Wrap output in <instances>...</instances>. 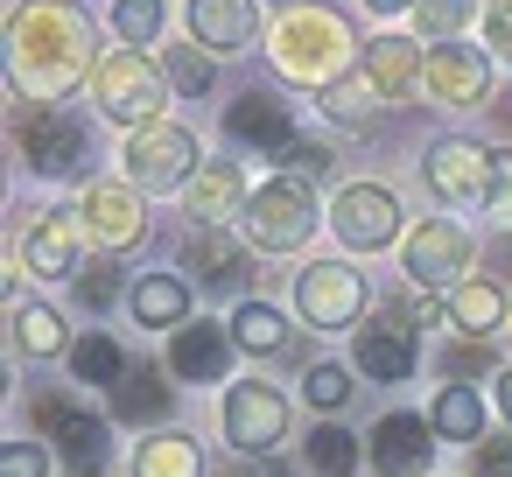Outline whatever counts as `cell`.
Returning <instances> with one entry per match:
<instances>
[{
	"mask_svg": "<svg viewBox=\"0 0 512 477\" xmlns=\"http://www.w3.org/2000/svg\"><path fill=\"white\" fill-rule=\"evenodd\" d=\"M379 106H386V92H379L365 71H344V78L323 92V120H337V127H351V134H365V127L379 120Z\"/></svg>",
	"mask_w": 512,
	"mask_h": 477,
	"instance_id": "cell-29",
	"label": "cell"
},
{
	"mask_svg": "<svg viewBox=\"0 0 512 477\" xmlns=\"http://www.w3.org/2000/svg\"><path fill=\"white\" fill-rule=\"evenodd\" d=\"M183 274H197L211 295L246 288V281H253V246H239L232 232H190V246H183Z\"/></svg>",
	"mask_w": 512,
	"mask_h": 477,
	"instance_id": "cell-23",
	"label": "cell"
},
{
	"mask_svg": "<svg viewBox=\"0 0 512 477\" xmlns=\"http://www.w3.org/2000/svg\"><path fill=\"white\" fill-rule=\"evenodd\" d=\"M232 351H239V337H232V323H211V316H190L176 337H169V372L176 379H190V386H211V379H225L232 372Z\"/></svg>",
	"mask_w": 512,
	"mask_h": 477,
	"instance_id": "cell-19",
	"label": "cell"
},
{
	"mask_svg": "<svg viewBox=\"0 0 512 477\" xmlns=\"http://www.w3.org/2000/svg\"><path fill=\"white\" fill-rule=\"evenodd\" d=\"M302 463H309L316 477H358L365 449H358V435H351L344 421H316L309 442H302Z\"/></svg>",
	"mask_w": 512,
	"mask_h": 477,
	"instance_id": "cell-32",
	"label": "cell"
},
{
	"mask_svg": "<svg viewBox=\"0 0 512 477\" xmlns=\"http://www.w3.org/2000/svg\"><path fill=\"white\" fill-rule=\"evenodd\" d=\"M64 365H71V379H78V386H120V379L134 372V365H127V351H120L106 330H78V344H71V358H64Z\"/></svg>",
	"mask_w": 512,
	"mask_h": 477,
	"instance_id": "cell-30",
	"label": "cell"
},
{
	"mask_svg": "<svg viewBox=\"0 0 512 477\" xmlns=\"http://www.w3.org/2000/svg\"><path fill=\"white\" fill-rule=\"evenodd\" d=\"M421 183H428V197L442 211H484L491 204V148L463 141V134H442L421 155Z\"/></svg>",
	"mask_w": 512,
	"mask_h": 477,
	"instance_id": "cell-10",
	"label": "cell"
},
{
	"mask_svg": "<svg viewBox=\"0 0 512 477\" xmlns=\"http://www.w3.org/2000/svg\"><path fill=\"white\" fill-rule=\"evenodd\" d=\"M330 232H337L344 253H386V246L407 239L400 232V197L386 183H344L330 197Z\"/></svg>",
	"mask_w": 512,
	"mask_h": 477,
	"instance_id": "cell-13",
	"label": "cell"
},
{
	"mask_svg": "<svg viewBox=\"0 0 512 477\" xmlns=\"http://www.w3.org/2000/svg\"><path fill=\"white\" fill-rule=\"evenodd\" d=\"M85 246H92L85 211L78 204H43L29 218V232H22V274L29 281H78L85 274Z\"/></svg>",
	"mask_w": 512,
	"mask_h": 477,
	"instance_id": "cell-11",
	"label": "cell"
},
{
	"mask_svg": "<svg viewBox=\"0 0 512 477\" xmlns=\"http://www.w3.org/2000/svg\"><path fill=\"white\" fill-rule=\"evenodd\" d=\"M491 225H512V148H491Z\"/></svg>",
	"mask_w": 512,
	"mask_h": 477,
	"instance_id": "cell-41",
	"label": "cell"
},
{
	"mask_svg": "<svg viewBox=\"0 0 512 477\" xmlns=\"http://www.w3.org/2000/svg\"><path fill=\"white\" fill-rule=\"evenodd\" d=\"M491 393H498V414H505V428H512V365H498V386H491Z\"/></svg>",
	"mask_w": 512,
	"mask_h": 477,
	"instance_id": "cell-46",
	"label": "cell"
},
{
	"mask_svg": "<svg viewBox=\"0 0 512 477\" xmlns=\"http://www.w3.org/2000/svg\"><path fill=\"white\" fill-rule=\"evenodd\" d=\"M99 22L78 0H29L8 22V78L29 106H71L99 78Z\"/></svg>",
	"mask_w": 512,
	"mask_h": 477,
	"instance_id": "cell-1",
	"label": "cell"
},
{
	"mask_svg": "<svg viewBox=\"0 0 512 477\" xmlns=\"http://www.w3.org/2000/svg\"><path fill=\"white\" fill-rule=\"evenodd\" d=\"M232 337H239V351H253V358H274V351L288 344V316H281L274 302L246 295V302L232 309Z\"/></svg>",
	"mask_w": 512,
	"mask_h": 477,
	"instance_id": "cell-33",
	"label": "cell"
},
{
	"mask_svg": "<svg viewBox=\"0 0 512 477\" xmlns=\"http://www.w3.org/2000/svg\"><path fill=\"white\" fill-rule=\"evenodd\" d=\"M442 323H449L456 337H470V344H491L498 323H505V288H498L491 274H470L463 288L442 295Z\"/></svg>",
	"mask_w": 512,
	"mask_h": 477,
	"instance_id": "cell-24",
	"label": "cell"
},
{
	"mask_svg": "<svg viewBox=\"0 0 512 477\" xmlns=\"http://www.w3.org/2000/svg\"><path fill=\"white\" fill-rule=\"evenodd\" d=\"M281 162H288V176H302V183H316V176H330V162H337V155H330L323 141H309V134H302V141H295V148H288Z\"/></svg>",
	"mask_w": 512,
	"mask_h": 477,
	"instance_id": "cell-44",
	"label": "cell"
},
{
	"mask_svg": "<svg viewBox=\"0 0 512 477\" xmlns=\"http://www.w3.org/2000/svg\"><path fill=\"white\" fill-rule=\"evenodd\" d=\"M225 141L246 148V155L281 162V155L302 141V134H295V106H288L281 92H239V99L225 106Z\"/></svg>",
	"mask_w": 512,
	"mask_h": 477,
	"instance_id": "cell-17",
	"label": "cell"
},
{
	"mask_svg": "<svg viewBox=\"0 0 512 477\" xmlns=\"http://www.w3.org/2000/svg\"><path fill=\"white\" fill-rule=\"evenodd\" d=\"M50 442H57V463L71 477H106V463H113V428L99 414H85V407H71V421Z\"/></svg>",
	"mask_w": 512,
	"mask_h": 477,
	"instance_id": "cell-25",
	"label": "cell"
},
{
	"mask_svg": "<svg viewBox=\"0 0 512 477\" xmlns=\"http://www.w3.org/2000/svg\"><path fill=\"white\" fill-rule=\"evenodd\" d=\"M351 393H358V386H351V365H337V358H316V365L302 372V400L316 407V421L337 414V407H351Z\"/></svg>",
	"mask_w": 512,
	"mask_h": 477,
	"instance_id": "cell-36",
	"label": "cell"
},
{
	"mask_svg": "<svg viewBox=\"0 0 512 477\" xmlns=\"http://www.w3.org/2000/svg\"><path fill=\"white\" fill-rule=\"evenodd\" d=\"M78 211H85V232H92L99 253H134V246L148 239V204H141V190H134L127 176L85 183V190H78Z\"/></svg>",
	"mask_w": 512,
	"mask_h": 477,
	"instance_id": "cell-14",
	"label": "cell"
},
{
	"mask_svg": "<svg viewBox=\"0 0 512 477\" xmlns=\"http://www.w3.org/2000/svg\"><path fill=\"white\" fill-rule=\"evenodd\" d=\"M498 358H491V344H470V337H456L442 358H435V372H442V386H470V379H484Z\"/></svg>",
	"mask_w": 512,
	"mask_h": 477,
	"instance_id": "cell-38",
	"label": "cell"
},
{
	"mask_svg": "<svg viewBox=\"0 0 512 477\" xmlns=\"http://www.w3.org/2000/svg\"><path fill=\"white\" fill-rule=\"evenodd\" d=\"M120 162H127V183L141 190V197H183L190 190V176L204 169V155H197V134L183 127V120H155V127H134L127 134V148H120Z\"/></svg>",
	"mask_w": 512,
	"mask_h": 477,
	"instance_id": "cell-7",
	"label": "cell"
},
{
	"mask_svg": "<svg viewBox=\"0 0 512 477\" xmlns=\"http://www.w3.org/2000/svg\"><path fill=\"white\" fill-rule=\"evenodd\" d=\"M134 477H204V449L183 428H155L134 442Z\"/></svg>",
	"mask_w": 512,
	"mask_h": 477,
	"instance_id": "cell-27",
	"label": "cell"
},
{
	"mask_svg": "<svg viewBox=\"0 0 512 477\" xmlns=\"http://www.w3.org/2000/svg\"><path fill=\"white\" fill-rule=\"evenodd\" d=\"M218 428H225L232 456L267 463V456L288 442V393L267 386V379H232V386H225V407H218Z\"/></svg>",
	"mask_w": 512,
	"mask_h": 477,
	"instance_id": "cell-8",
	"label": "cell"
},
{
	"mask_svg": "<svg viewBox=\"0 0 512 477\" xmlns=\"http://www.w3.org/2000/svg\"><path fill=\"white\" fill-rule=\"evenodd\" d=\"M330 211L316 204V183H302V176H267L253 197H246V246L253 253H267V260H281V253H302L309 239H316V225H323Z\"/></svg>",
	"mask_w": 512,
	"mask_h": 477,
	"instance_id": "cell-4",
	"label": "cell"
},
{
	"mask_svg": "<svg viewBox=\"0 0 512 477\" xmlns=\"http://www.w3.org/2000/svg\"><path fill=\"white\" fill-rule=\"evenodd\" d=\"M29 421H36V428H43V442H50V435L71 421V400H64V393H36V400H29Z\"/></svg>",
	"mask_w": 512,
	"mask_h": 477,
	"instance_id": "cell-45",
	"label": "cell"
},
{
	"mask_svg": "<svg viewBox=\"0 0 512 477\" xmlns=\"http://www.w3.org/2000/svg\"><path fill=\"white\" fill-rule=\"evenodd\" d=\"M169 71L148 57V50H113L106 64H99V78H92V106H99V120H113V127H155L162 120V106H169Z\"/></svg>",
	"mask_w": 512,
	"mask_h": 477,
	"instance_id": "cell-6",
	"label": "cell"
},
{
	"mask_svg": "<svg viewBox=\"0 0 512 477\" xmlns=\"http://www.w3.org/2000/svg\"><path fill=\"white\" fill-rule=\"evenodd\" d=\"M470 232L456 225V218H421L407 239H400V274L414 281V288H428V295H449V288H463L470 281Z\"/></svg>",
	"mask_w": 512,
	"mask_h": 477,
	"instance_id": "cell-12",
	"label": "cell"
},
{
	"mask_svg": "<svg viewBox=\"0 0 512 477\" xmlns=\"http://www.w3.org/2000/svg\"><path fill=\"white\" fill-rule=\"evenodd\" d=\"M484 50H491V64H512V0L484 8Z\"/></svg>",
	"mask_w": 512,
	"mask_h": 477,
	"instance_id": "cell-43",
	"label": "cell"
},
{
	"mask_svg": "<svg viewBox=\"0 0 512 477\" xmlns=\"http://www.w3.org/2000/svg\"><path fill=\"white\" fill-rule=\"evenodd\" d=\"M127 309L141 316V330H183L190 323V281L183 274H141L134 281V295H127Z\"/></svg>",
	"mask_w": 512,
	"mask_h": 477,
	"instance_id": "cell-26",
	"label": "cell"
},
{
	"mask_svg": "<svg viewBox=\"0 0 512 477\" xmlns=\"http://www.w3.org/2000/svg\"><path fill=\"white\" fill-rule=\"evenodd\" d=\"M190 43L211 57H246L260 43V0H190Z\"/></svg>",
	"mask_w": 512,
	"mask_h": 477,
	"instance_id": "cell-20",
	"label": "cell"
},
{
	"mask_svg": "<svg viewBox=\"0 0 512 477\" xmlns=\"http://www.w3.org/2000/svg\"><path fill=\"white\" fill-rule=\"evenodd\" d=\"M169 29V0H113V36L127 50H155Z\"/></svg>",
	"mask_w": 512,
	"mask_h": 477,
	"instance_id": "cell-34",
	"label": "cell"
},
{
	"mask_svg": "<svg viewBox=\"0 0 512 477\" xmlns=\"http://www.w3.org/2000/svg\"><path fill=\"white\" fill-rule=\"evenodd\" d=\"M71 295H78V309L106 316V309L120 302V267H106V260H99V267H85V274L71 281Z\"/></svg>",
	"mask_w": 512,
	"mask_h": 477,
	"instance_id": "cell-39",
	"label": "cell"
},
{
	"mask_svg": "<svg viewBox=\"0 0 512 477\" xmlns=\"http://www.w3.org/2000/svg\"><path fill=\"white\" fill-rule=\"evenodd\" d=\"M246 197L253 190H246L239 162H204L183 190V218H190V232H225L232 218H246Z\"/></svg>",
	"mask_w": 512,
	"mask_h": 477,
	"instance_id": "cell-18",
	"label": "cell"
},
{
	"mask_svg": "<svg viewBox=\"0 0 512 477\" xmlns=\"http://www.w3.org/2000/svg\"><path fill=\"white\" fill-rule=\"evenodd\" d=\"M162 71H169V85H176L183 99H204V92L218 85V57L197 50V43H169V50H162Z\"/></svg>",
	"mask_w": 512,
	"mask_h": 477,
	"instance_id": "cell-35",
	"label": "cell"
},
{
	"mask_svg": "<svg viewBox=\"0 0 512 477\" xmlns=\"http://www.w3.org/2000/svg\"><path fill=\"white\" fill-rule=\"evenodd\" d=\"M260 477H288V463H281V456H267V463H260Z\"/></svg>",
	"mask_w": 512,
	"mask_h": 477,
	"instance_id": "cell-48",
	"label": "cell"
},
{
	"mask_svg": "<svg viewBox=\"0 0 512 477\" xmlns=\"http://www.w3.org/2000/svg\"><path fill=\"white\" fill-rule=\"evenodd\" d=\"M365 8H372V15H414L421 0H365Z\"/></svg>",
	"mask_w": 512,
	"mask_h": 477,
	"instance_id": "cell-47",
	"label": "cell"
},
{
	"mask_svg": "<svg viewBox=\"0 0 512 477\" xmlns=\"http://www.w3.org/2000/svg\"><path fill=\"white\" fill-rule=\"evenodd\" d=\"M442 302H379V316H365L351 330V372L379 379V386H400L414 379L421 365V323H435Z\"/></svg>",
	"mask_w": 512,
	"mask_h": 477,
	"instance_id": "cell-5",
	"label": "cell"
},
{
	"mask_svg": "<svg viewBox=\"0 0 512 477\" xmlns=\"http://www.w3.org/2000/svg\"><path fill=\"white\" fill-rule=\"evenodd\" d=\"M365 302H372V288H365V274L351 260H309L295 274V316L309 330H358Z\"/></svg>",
	"mask_w": 512,
	"mask_h": 477,
	"instance_id": "cell-9",
	"label": "cell"
},
{
	"mask_svg": "<svg viewBox=\"0 0 512 477\" xmlns=\"http://www.w3.org/2000/svg\"><path fill=\"white\" fill-rule=\"evenodd\" d=\"M470 0H421L414 8V36L435 50V43H463V29H470Z\"/></svg>",
	"mask_w": 512,
	"mask_h": 477,
	"instance_id": "cell-37",
	"label": "cell"
},
{
	"mask_svg": "<svg viewBox=\"0 0 512 477\" xmlns=\"http://www.w3.org/2000/svg\"><path fill=\"white\" fill-rule=\"evenodd\" d=\"M71 323H64V309H50V302H15V351H29V358H71Z\"/></svg>",
	"mask_w": 512,
	"mask_h": 477,
	"instance_id": "cell-28",
	"label": "cell"
},
{
	"mask_svg": "<svg viewBox=\"0 0 512 477\" xmlns=\"http://www.w3.org/2000/svg\"><path fill=\"white\" fill-rule=\"evenodd\" d=\"M428 421H435V435L442 442H484V393L477 386H442L435 393V407H428Z\"/></svg>",
	"mask_w": 512,
	"mask_h": 477,
	"instance_id": "cell-31",
	"label": "cell"
},
{
	"mask_svg": "<svg viewBox=\"0 0 512 477\" xmlns=\"http://www.w3.org/2000/svg\"><path fill=\"white\" fill-rule=\"evenodd\" d=\"M358 36L337 8H323V0H302V8H288L274 29H267V57L288 85H309V92H330L344 71H358Z\"/></svg>",
	"mask_w": 512,
	"mask_h": 477,
	"instance_id": "cell-2",
	"label": "cell"
},
{
	"mask_svg": "<svg viewBox=\"0 0 512 477\" xmlns=\"http://www.w3.org/2000/svg\"><path fill=\"white\" fill-rule=\"evenodd\" d=\"M22 169L29 176H50V183H99L92 162H99V141H92V120L71 113V106H29L22 127Z\"/></svg>",
	"mask_w": 512,
	"mask_h": 477,
	"instance_id": "cell-3",
	"label": "cell"
},
{
	"mask_svg": "<svg viewBox=\"0 0 512 477\" xmlns=\"http://www.w3.org/2000/svg\"><path fill=\"white\" fill-rule=\"evenodd\" d=\"M50 449L43 442H8V449H0V477H50Z\"/></svg>",
	"mask_w": 512,
	"mask_h": 477,
	"instance_id": "cell-40",
	"label": "cell"
},
{
	"mask_svg": "<svg viewBox=\"0 0 512 477\" xmlns=\"http://www.w3.org/2000/svg\"><path fill=\"white\" fill-rule=\"evenodd\" d=\"M435 421L428 414H407V407H393V414H379L372 421V435H365V456H372V470L379 477H428L435 470Z\"/></svg>",
	"mask_w": 512,
	"mask_h": 477,
	"instance_id": "cell-16",
	"label": "cell"
},
{
	"mask_svg": "<svg viewBox=\"0 0 512 477\" xmlns=\"http://www.w3.org/2000/svg\"><path fill=\"white\" fill-rule=\"evenodd\" d=\"M267 8H302V0H267Z\"/></svg>",
	"mask_w": 512,
	"mask_h": 477,
	"instance_id": "cell-49",
	"label": "cell"
},
{
	"mask_svg": "<svg viewBox=\"0 0 512 477\" xmlns=\"http://www.w3.org/2000/svg\"><path fill=\"white\" fill-rule=\"evenodd\" d=\"M421 64H428V43L421 36H372L358 50V71L386 92V106H400L407 92H421Z\"/></svg>",
	"mask_w": 512,
	"mask_h": 477,
	"instance_id": "cell-21",
	"label": "cell"
},
{
	"mask_svg": "<svg viewBox=\"0 0 512 477\" xmlns=\"http://www.w3.org/2000/svg\"><path fill=\"white\" fill-rule=\"evenodd\" d=\"M169 379H176L169 365H134V372L113 386V421L141 428V435L169 428V414H176V386H169Z\"/></svg>",
	"mask_w": 512,
	"mask_h": 477,
	"instance_id": "cell-22",
	"label": "cell"
},
{
	"mask_svg": "<svg viewBox=\"0 0 512 477\" xmlns=\"http://www.w3.org/2000/svg\"><path fill=\"white\" fill-rule=\"evenodd\" d=\"M421 92L428 106L442 113H470L491 99V50H470V43H435L428 64H421Z\"/></svg>",
	"mask_w": 512,
	"mask_h": 477,
	"instance_id": "cell-15",
	"label": "cell"
},
{
	"mask_svg": "<svg viewBox=\"0 0 512 477\" xmlns=\"http://www.w3.org/2000/svg\"><path fill=\"white\" fill-rule=\"evenodd\" d=\"M470 477H512V428L505 435H484L470 449Z\"/></svg>",
	"mask_w": 512,
	"mask_h": 477,
	"instance_id": "cell-42",
	"label": "cell"
}]
</instances>
